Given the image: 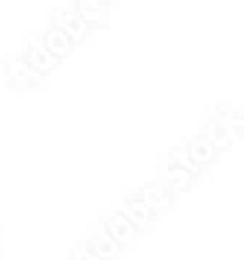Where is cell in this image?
Here are the masks:
<instances>
[{"mask_svg":"<svg viewBox=\"0 0 244 260\" xmlns=\"http://www.w3.org/2000/svg\"><path fill=\"white\" fill-rule=\"evenodd\" d=\"M123 206H125V211L128 213L129 218H132L135 221V224L145 231H152L160 222L157 219V216L152 213L151 209L145 205V202L142 201L139 189L133 190L130 194H128Z\"/></svg>","mask_w":244,"mask_h":260,"instance_id":"obj_5","label":"cell"},{"mask_svg":"<svg viewBox=\"0 0 244 260\" xmlns=\"http://www.w3.org/2000/svg\"><path fill=\"white\" fill-rule=\"evenodd\" d=\"M151 178L163 184L164 187L174 191L180 198L189 194L205 183V178L198 176L190 168L173 162L160 154L155 155L151 166Z\"/></svg>","mask_w":244,"mask_h":260,"instance_id":"obj_3","label":"cell"},{"mask_svg":"<svg viewBox=\"0 0 244 260\" xmlns=\"http://www.w3.org/2000/svg\"><path fill=\"white\" fill-rule=\"evenodd\" d=\"M193 130L206 136L225 158L244 142V103L218 98L203 104Z\"/></svg>","mask_w":244,"mask_h":260,"instance_id":"obj_1","label":"cell"},{"mask_svg":"<svg viewBox=\"0 0 244 260\" xmlns=\"http://www.w3.org/2000/svg\"><path fill=\"white\" fill-rule=\"evenodd\" d=\"M174 143L186 154L187 159L195 167L199 176L205 180L215 173L217 167L224 159V155L218 151V148L196 130L181 133Z\"/></svg>","mask_w":244,"mask_h":260,"instance_id":"obj_2","label":"cell"},{"mask_svg":"<svg viewBox=\"0 0 244 260\" xmlns=\"http://www.w3.org/2000/svg\"><path fill=\"white\" fill-rule=\"evenodd\" d=\"M138 189H139L142 201L145 202V205L151 209L160 222L170 213L174 212L180 205L181 198L175 194L174 191L164 187L163 184H160L154 178L145 181Z\"/></svg>","mask_w":244,"mask_h":260,"instance_id":"obj_4","label":"cell"}]
</instances>
